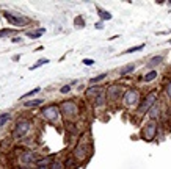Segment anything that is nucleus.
Masks as SVG:
<instances>
[{
  "label": "nucleus",
  "mask_w": 171,
  "mask_h": 169,
  "mask_svg": "<svg viewBox=\"0 0 171 169\" xmlns=\"http://www.w3.org/2000/svg\"><path fill=\"white\" fill-rule=\"evenodd\" d=\"M156 100H157V94H156V91H152L151 94H148L146 96V99L141 102V105H140V113H148L152 107L156 105Z\"/></svg>",
  "instance_id": "obj_1"
},
{
  "label": "nucleus",
  "mask_w": 171,
  "mask_h": 169,
  "mask_svg": "<svg viewBox=\"0 0 171 169\" xmlns=\"http://www.w3.org/2000/svg\"><path fill=\"white\" fill-rule=\"evenodd\" d=\"M157 133V125L156 122H149V124H146L145 127H143V131H141V138L146 139V141H152L154 139Z\"/></svg>",
  "instance_id": "obj_2"
},
{
  "label": "nucleus",
  "mask_w": 171,
  "mask_h": 169,
  "mask_svg": "<svg viewBox=\"0 0 171 169\" xmlns=\"http://www.w3.org/2000/svg\"><path fill=\"white\" fill-rule=\"evenodd\" d=\"M42 114H44V118H46L47 121H57L58 116H60L58 107H55V105H49V107H46V108L42 110Z\"/></svg>",
  "instance_id": "obj_3"
},
{
  "label": "nucleus",
  "mask_w": 171,
  "mask_h": 169,
  "mask_svg": "<svg viewBox=\"0 0 171 169\" xmlns=\"http://www.w3.org/2000/svg\"><path fill=\"white\" fill-rule=\"evenodd\" d=\"M61 111L65 116H75L77 114V105L74 102H63L61 103Z\"/></svg>",
  "instance_id": "obj_4"
},
{
  "label": "nucleus",
  "mask_w": 171,
  "mask_h": 169,
  "mask_svg": "<svg viewBox=\"0 0 171 169\" xmlns=\"http://www.w3.org/2000/svg\"><path fill=\"white\" fill-rule=\"evenodd\" d=\"M30 130V122H27V121H22L17 124L16 130H14V138H22L27 135V131Z\"/></svg>",
  "instance_id": "obj_5"
},
{
  "label": "nucleus",
  "mask_w": 171,
  "mask_h": 169,
  "mask_svg": "<svg viewBox=\"0 0 171 169\" xmlns=\"http://www.w3.org/2000/svg\"><path fill=\"white\" fill-rule=\"evenodd\" d=\"M137 102H138V91H127L126 92V96H124V103L126 105H137Z\"/></svg>",
  "instance_id": "obj_6"
},
{
  "label": "nucleus",
  "mask_w": 171,
  "mask_h": 169,
  "mask_svg": "<svg viewBox=\"0 0 171 169\" xmlns=\"http://www.w3.org/2000/svg\"><path fill=\"white\" fill-rule=\"evenodd\" d=\"M5 17H6L8 22H11V24H14V25H25V24H29V21H27V19L17 17V16L10 14V13H5Z\"/></svg>",
  "instance_id": "obj_7"
},
{
  "label": "nucleus",
  "mask_w": 171,
  "mask_h": 169,
  "mask_svg": "<svg viewBox=\"0 0 171 169\" xmlns=\"http://www.w3.org/2000/svg\"><path fill=\"white\" fill-rule=\"evenodd\" d=\"M85 157H86V152H85V149H83V144L80 143V144L77 146V149L74 150V158H77V160H85Z\"/></svg>",
  "instance_id": "obj_8"
},
{
  "label": "nucleus",
  "mask_w": 171,
  "mask_h": 169,
  "mask_svg": "<svg viewBox=\"0 0 171 169\" xmlns=\"http://www.w3.org/2000/svg\"><path fill=\"white\" fill-rule=\"evenodd\" d=\"M119 92H121V88L119 86H110L109 88V96L110 97H118Z\"/></svg>",
  "instance_id": "obj_9"
},
{
  "label": "nucleus",
  "mask_w": 171,
  "mask_h": 169,
  "mask_svg": "<svg viewBox=\"0 0 171 169\" xmlns=\"http://www.w3.org/2000/svg\"><path fill=\"white\" fill-rule=\"evenodd\" d=\"M162 60H163V58H162V56H154V58H152V60H149L148 66H149V68H154V66H157L159 63H162Z\"/></svg>",
  "instance_id": "obj_10"
},
{
  "label": "nucleus",
  "mask_w": 171,
  "mask_h": 169,
  "mask_svg": "<svg viewBox=\"0 0 171 169\" xmlns=\"http://www.w3.org/2000/svg\"><path fill=\"white\" fill-rule=\"evenodd\" d=\"M154 78H157V72L156 71H151V72H148L145 75V81H152Z\"/></svg>",
  "instance_id": "obj_11"
},
{
  "label": "nucleus",
  "mask_w": 171,
  "mask_h": 169,
  "mask_svg": "<svg viewBox=\"0 0 171 169\" xmlns=\"http://www.w3.org/2000/svg\"><path fill=\"white\" fill-rule=\"evenodd\" d=\"M149 113H151V118H152V119H156V118L159 116L160 110H159V105H157V103H156V105H154V107H152V108L149 110Z\"/></svg>",
  "instance_id": "obj_12"
},
{
  "label": "nucleus",
  "mask_w": 171,
  "mask_h": 169,
  "mask_svg": "<svg viewBox=\"0 0 171 169\" xmlns=\"http://www.w3.org/2000/svg\"><path fill=\"white\" fill-rule=\"evenodd\" d=\"M99 16H101L102 21H110V19H112V14L107 13V11H104V9H99Z\"/></svg>",
  "instance_id": "obj_13"
},
{
  "label": "nucleus",
  "mask_w": 171,
  "mask_h": 169,
  "mask_svg": "<svg viewBox=\"0 0 171 169\" xmlns=\"http://www.w3.org/2000/svg\"><path fill=\"white\" fill-rule=\"evenodd\" d=\"M133 69H135V64L132 63V64H127V66H126V68H124V69H121V72H119V74H121V75H126V74H129V72H132Z\"/></svg>",
  "instance_id": "obj_14"
},
{
  "label": "nucleus",
  "mask_w": 171,
  "mask_h": 169,
  "mask_svg": "<svg viewBox=\"0 0 171 169\" xmlns=\"http://www.w3.org/2000/svg\"><path fill=\"white\" fill-rule=\"evenodd\" d=\"M52 163V160L50 158H41V160H38V161H36V166H39V167H42L44 164H50Z\"/></svg>",
  "instance_id": "obj_15"
},
{
  "label": "nucleus",
  "mask_w": 171,
  "mask_h": 169,
  "mask_svg": "<svg viewBox=\"0 0 171 169\" xmlns=\"http://www.w3.org/2000/svg\"><path fill=\"white\" fill-rule=\"evenodd\" d=\"M11 116L8 114V113H3V114H0V127H3L6 122H8V119H10Z\"/></svg>",
  "instance_id": "obj_16"
},
{
  "label": "nucleus",
  "mask_w": 171,
  "mask_h": 169,
  "mask_svg": "<svg viewBox=\"0 0 171 169\" xmlns=\"http://www.w3.org/2000/svg\"><path fill=\"white\" fill-rule=\"evenodd\" d=\"M41 103H42V99H36V100L25 102V107H36V105H41Z\"/></svg>",
  "instance_id": "obj_17"
},
{
  "label": "nucleus",
  "mask_w": 171,
  "mask_h": 169,
  "mask_svg": "<svg viewBox=\"0 0 171 169\" xmlns=\"http://www.w3.org/2000/svg\"><path fill=\"white\" fill-rule=\"evenodd\" d=\"M44 31H46L44 28H38V31H35V33H33V31H30V33H29V36H30V38H39Z\"/></svg>",
  "instance_id": "obj_18"
},
{
  "label": "nucleus",
  "mask_w": 171,
  "mask_h": 169,
  "mask_svg": "<svg viewBox=\"0 0 171 169\" xmlns=\"http://www.w3.org/2000/svg\"><path fill=\"white\" fill-rule=\"evenodd\" d=\"M96 105H97V107H102V105H104V92L97 94V99H96Z\"/></svg>",
  "instance_id": "obj_19"
},
{
  "label": "nucleus",
  "mask_w": 171,
  "mask_h": 169,
  "mask_svg": "<svg viewBox=\"0 0 171 169\" xmlns=\"http://www.w3.org/2000/svg\"><path fill=\"white\" fill-rule=\"evenodd\" d=\"M33 160H35V157H33L32 154H24V155H22V161H25V163L33 161Z\"/></svg>",
  "instance_id": "obj_20"
},
{
  "label": "nucleus",
  "mask_w": 171,
  "mask_h": 169,
  "mask_svg": "<svg viewBox=\"0 0 171 169\" xmlns=\"http://www.w3.org/2000/svg\"><path fill=\"white\" fill-rule=\"evenodd\" d=\"M105 77H107V75H105V74H101V75H97V77L91 78V80H89V81H91V83L94 85V83H99V81H101V80H104Z\"/></svg>",
  "instance_id": "obj_21"
},
{
  "label": "nucleus",
  "mask_w": 171,
  "mask_h": 169,
  "mask_svg": "<svg viewBox=\"0 0 171 169\" xmlns=\"http://www.w3.org/2000/svg\"><path fill=\"white\" fill-rule=\"evenodd\" d=\"M50 169H65V166H63V163H60V161L58 163L55 161V163L50 164Z\"/></svg>",
  "instance_id": "obj_22"
},
{
  "label": "nucleus",
  "mask_w": 171,
  "mask_h": 169,
  "mask_svg": "<svg viewBox=\"0 0 171 169\" xmlns=\"http://www.w3.org/2000/svg\"><path fill=\"white\" fill-rule=\"evenodd\" d=\"M66 169H75V163H74V160H68L66 161Z\"/></svg>",
  "instance_id": "obj_23"
},
{
  "label": "nucleus",
  "mask_w": 171,
  "mask_h": 169,
  "mask_svg": "<svg viewBox=\"0 0 171 169\" xmlns=\"http://www.w3.org/2000/svg\"><path fill=\"white\" fill-rule=\"evenodd\" d=\"M44 63H47V60H46V58H42V60H39V61H38L36 64H33V66H32V68H30V69H32V71H33V69H36V68H39V66H41V64H44Z\"/></svg>",
  "instance_id": "obj_24"
},
{
  "label": "nucleus",
  "mask_w": 171,
  "mask_h": 169,
  "mask_svg": "<svg viewBox=\"0 0 171 169\" xmlns=\"http://www.w3.org/2000/svg\"><path fill=\"white\" fill-rule=\"evenodd\" d=\"M13 33H14V30H2V31H0V38H2V36H10Z\"/></svg>",
  "instance_id": "obj_25"
},
{
  "label": "nucleus",
  "mask_w": 171,
  "mask_h": 169,
  "mask_svg": "<svg viewBox=\"0 0 171 169\" xmlns=\"http://www.w3.org/2000/svg\"><path fill=\"white\" fill-rule=\"evenodd\" d=\"M36 92H39V88H35L33 91H30V92H27L25 96H22V99H25V97H29V96H33V94H36Z\"/></svg>",
  "instance_id": "obj_26"
},
{
  "label": "nucleus",
  "mask_w": 171,
  "mask_h": 169,
  "mask_svg": "<svg viewBox=\"0 0 171 169\" xmlns=\"http://www.w3.org/2000/svg\"><path fill=\"white\" fill-rule=\"evenodd\" d=\"M71 91V85H66V86H63L61 89H60V92H63V94H66V92H69Z\"/></svg>",
  "instance_id": "obj_27"
},
{
  "label": "nucleus",
  "mask_w": 171,
  "mask_h": 169,
  "mask_svg": "<svg viewBox=\"0 0 171 169\" xmlns=\"http://www.w3.org/2000/svg\"><path fill=\"white\" fill-rule=\"evenodd\" d=\"M140 49H143V45H138V47H132V49H127V50H126V53H130V52H135V50H140Z\"/></svg>",
  "instance_id": "obj_28"
},
{
  "label": "nucleus",
  "mask_w": 171,
  "mask_h": 169,
  "mask_svg": "<svg viewBox=\"0 0 171 169\" xmlns=\"http://www.w3.org/2000/svg\"><path fill=\"white\" fill-rule=\"evenodd\" d=\"M166 96L171 99V81H169V85H168V86H166Z\"/></svg>",
  "instance_id": "obj_29"
},
{
  "label": "nucleus",
  "mask_w": 171,
  "mask_h": 169,
  "mask_svg": "<svg viewBox=\"0 0 171 169\" xmlns=\"http://www.w3.org/2000/svg\"><path fill=\"white\" fill-rule=\"evenodd\" d=\"M75 25H85V22H82L80 19H77V21H75Z\"/></svg>",
  "instance_id": "obj_30"
},
{
  "label": "nucleus",
  "mask_w": 171,
  "mask_h": 169,
  "mask_svg": "<svg viewBox=\"0 0 171 169\" xmlns=\"http://www.w3.org/2000/svg\"><path fill=\"white\" fill-rule=\"evenodd\" d=\"M83 63H85V64H88V66H89V64H93V60H85V61H83Z\"/></svg>",
  "instance_id": "obj_31"
},
{
  "label": "nucleus",
  "mask_w": 171,
  "mask_h": 169,
  "mask_svg": "<svg viewBox=\"0 0 171 169\" xmlns=\"http://www.w3.org/2000/svg\"><path fill=\"white\" fill-rule=\"evenodd\" d=\"M13 42H22V39H19V38H14Z\"/></svg>",
  "instance_id": "obj_32"
},
{
  "label": "nucleus",
  "mask_w": 171,
  "mask_h": 169,
  "mask_svg": "<svg viewBox=\"0 0 171 169\" xmlns=\"http://www.w3.org/2000/svg\"><path fill=\"white\" fill-rule=\"evenodd\" d=\"M38 169H44V167H38ZM46 169H50V167H46Z\"/></svg>",
  "instance_id": "obj_33"
},
{
  "label": "nucleus",
  "mask_w": 171,
  "mask_h": 169,
  "mask_svg": "<svg viewBox=\"0 0 171 169\" xmlns=\"http://www.w3.org/2000/svg\"><path fill=\"white\" fill-rule=\"evenodd\" d=\"M21 169H27V167H21Z\"/></svg>",
  "instance_id": "obj_34"
},
{
  "label": "nucleus",
  "mask_w": 171,
  "mask_h": 169,
  "mask_svg": "<svg viewBox=\"0 0 171 169\" xmlns=\"http://www.w3.org/2000/svg\"><path fill=\"white\" fill-rule=\"evenodd\" d=\"M169 44H171V39H169Z\"/></svg>",
  "instance_id": "obj_35"
}]
</instances>
